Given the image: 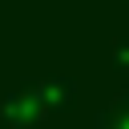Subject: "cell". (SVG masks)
I'll return each instance as SVG.
<instances>
[{"mask_svg":"<svg viewBox=\"0 0 129 129\" xmlns=\"http://www.w3.org/2000/svg\"><path fill=\"white\" fill-rule=\"evenodd\" d=\"M109 64H113V73H117V77H125V81H129V36H121V40L113 44Z\"/></svg>","mask_w":129,"mask_h":129,"instance_id":"277c9868","label":"cell"},{"mask_svg":"<svg viewBox=\"0 0 129 129\" xmlns=\"http://www.w3.org/2000/svg\"><path fill=\"white\" fill-rule=\"evenodd\" d=\"M93 129H129V89L121 97H113L97 117H93Z\"/></svg>","mask_w":129,"mask_h":129,"instance_id":"3957f363","label":"cell"},{"mask_svg":"<svg viewBox=\"0 0 129 129\" xmlns=\"http://www.w3.org/2000/svg\"><path fill=\"white\" fill-rule=\"evenodd\" d=\"M0 121H4L8 129H40V121H44V101H40V93H24V89L8 93V97L0 101Z\"/></svg>","mask_w":129,"mask_h":129,"instance_id":"6da1fadb","label":"cell"},{"mask_svg":"<svg viewBox=\"0 0 129 129\" xmlns=\"http://www.w3.org/2000/svg\"><path fill=\"white\" fill-rule=\"evenodd\" d=\"M40 101H44V113H69L77 105V81L73 77H44Z\"/></svg>","mask_w":129,"mask_h":129,"instance_id":"7a4b0ae2","label":"cell"}]
</instances>
